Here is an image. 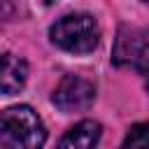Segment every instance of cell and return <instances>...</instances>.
Segmentation results:
<instances>
[{"instance_id": "5", "label": "cell", "mask_w": 149, "mask_h": 149, "mask_svg": "<svg viewBox=\"0 0 149 149\" xmlns=\"http://www.w3.org/2000/svg\"><path fill=\"white\" fill-rule=\"evenodd\" d=\"M28 81V63L16 54H2L0 56V93L14 95L23 91Z\"/></svg>"}, {"instance_id": "1", "label": "cell", "mask_w": 149, "mask_h": 149, "mask_svg": "<svg viewBox=\"0 0 149 149\" xmlns=\"http://www.w3.org/2000/svg\"><path fill=\"white\" fill-rule=\"evenodd\" d=\"M47 130L30 105H14L0 112V149H42Z\"/></svg>"}, {"instance_id": "6", "label": "cell", "mask_w": 149, "mask_h": 149, "mask_svg": "<svg viewBox=\"0 0 149 149\" xmlns=\"http://www.w3.org/2000/svg\"><path fill=\"white\" fill-rule=\"evenodd\" d=\"M102 128L93 119H84L77 126H72L58 142V149H95L100 142Z\"/></svg>"}, {"instance_id": "4", "label": "cell", "mask_w": 149, "mask_h": 149, "mask_svg": "<svg viewBox=\"0 0 149 149\" xmlns=\"http://www.w3.org/2000/svg\"><path fill=\"white\" fill-rule=\"evenodd\" d=\"M93 100H95L93 81H88V79H84L79 74H65L61 79V84L56 86L54 95H51V102L65 114L84 112V109H88L93 105Z\"/></svg>"}, {"instance_id": "2", "label": "cell", "mask_w": 149, "mask_h": 149, "mask_svg": "<svg viewBox=\"0 0 149 149\" xmlns=\"http://www.w3.org/2000/svg\"><path fill=\"white\" fill-rule=\"evenodd\" d=\"M49 37L68 54H91L100 42V28L91 14H68L49 28Z\"/></svg>"}, {"instance_id": "3", "label": "cell", "mask_w": 149, "mask_h": 149, "mask_svg": "<svg viewBox=\"0 0 149 149\" xmlns=\"http://www.w3.org/2000/svg\"><path fill=\"white\" fill-rule=\"evenodd\" d=\"M112 63L119 68L149 70V26L147 28H121L114 40Z\"/></svg>"}, {"instance_id": "7", "label": "cell", "mask_w": 149, "mask_h": 149, "mask_svg": "<svg viewBox=\"0 0 149 149\" xmlns=\"http://www.w3.org/2000/svg\"><path fill=\"white\" fill-rule=\"evenodd\" d=\"M119 149H149V121H140L130 126Z\"/></svg>"}, {"instance_id": "9", "label": "cell", "mask_w": 149, "mask_h": 149, "mask_svg": "<svg viewBox=\"0 0 149 149\" xmlns=\"http://www.w3.org/2000/svg\"><path fill=\"white\" fill-rule=\"evenodd\" d=\"M144 86H147V91H149V77H147V84H144Z\"/></svg>"}, {"instance_id": "10", "label": "cell", "mask_w": 149, "mask_h": 149, "mask_svg": "<svg viewBox=\"0 0 149 149\" xmlns=\"http://www.w3.org/2000/svg\"><path fill=\"white\" fill-rule=\"evenodd\" d=\"M142 2H149V0H142Z\"/></svg>"}, {"instance_id": "8", "label": "cell", "mask_w": 149, "mask_h": 149, "mask_svg": "<svg viewBox=\"0 0 149 149\" xmlns=\"http://www.w3.org/2000/svg\"><path fill=\"white\" fill-rule=\"evenodd\" d=\"M12 12V0H0V19Z\"/></svg>"}]
</instances>
